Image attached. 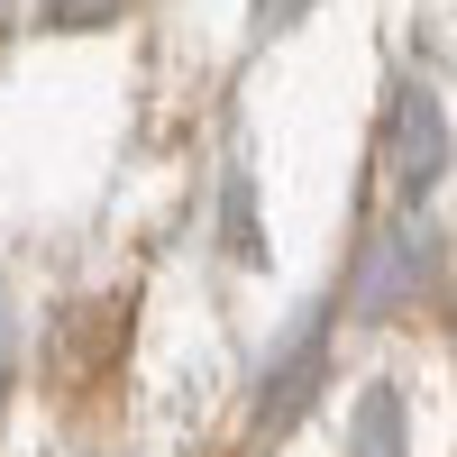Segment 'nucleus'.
Returning a JSON list of instances; mask_svg holds the SVG:
<instances>
[{
    "instance_id": "nucleus-5",
    "label": "nucleus",
    "mask_w": 457,
    "mask_h": 457,
    "mask_svg": "<svg viewBox=\"0 0 457 457\" xmlns=\"http://www.w3.org/2000/svg\"><path fill=\"white\" fill-rule=\"evenodd\" d=\"M220 256L228 265H265L275 247H265V211H256V165L228 156L220 165Z\"/></svg>"
},
{
    "instance_id": "nucleus-3",
    "label": "nucleus",
    "mask_w": 457,
    "mask_h": 457,
    "mask_svg": "<svg viewBox=\"0 0 457 457\" xmlns=\"http://www.w3.org/2000/svg\"><path fill=\"white\" fill-rule=\"evenodd\" d=\"M375 174H385L394 211H421L448 174V110L430 101V83H394L385 129H375Z\"/></svg>"
},
{
    "instance_id": "nucleus-2",
    "label": "nucleus",
    "mask_w": 457,
    "mask_h": 457,
    "mask_svg": "<svg viewBox=\"0 0 457 457\" xmlns=\"http://www.w3.org/2000/svg\"><path fill=\"white\" fill-rule=\"evenodd\" d=\"M329 302H312L275 348H265V366H256V411H247V448H275V439H293L302 421H312V403L329 394Z\"/></svg>"
},
{
    "instance_id": "nucleus-4",
    "label": "nucleus",
    "mask_w": 457,
    "mask_h": 457,
    "mask_svg": "<svg viewBox=\"0 0 457 457\" xmlns=\"http://www.w3.org/2000/svg\"><path fill=\"white\" fill-rule=\"evenodd\" d=\"M348 457H411V394L394 375H375L348 411Z\"/></svg>"
},
{
    "instance_id": "nucleus-9",
    "label": "nucleus",
    "mask_w": 457,
    "mask_h": 457,
    "mask_svg": "<svg viewBox=\"0 0 457 457\" xmlns=\"http://www.w3.org/2000/svg\"><path fill=\"white\" fill-rule=\"evenodd\" d=\"M0 19H10V0H0Z\"/></svg>"
},
{
    "instance_id": "nucleus-1",
    "label": "nucleus",
    "mask_w": 457,
    "mask_h": 457,
    "mask_svg": "<svg viewBox=\"0 0 457 457\" xmlns=\"http://www.w3.org/2000/svg\"><path fill=\"white\" fill-rule=\"evenodd\" d=\"M430 265H439V228H430L421 211L375 220L366 247H357V265H348V320H366V329L403 320L411 302L430 293Z\"/></svg>"
},
{
    "instance_id": "nucleus-8",
    "label": "nucleus",
    "mask_w": 457,
    "mask_h": 457,
    "mask_svg": "<svg viewBox=\"0 0 457 457\" xmlns=\"http://www.w3.org/2000/svg\"><path fill=\"white\" fill-rule=\"evenodd\" d=\"M10 348H19V329H10V293H0V394H10Z\"/></svg>"
},
{
    "instance_id": "nucleus-7",
    "label": "nucleus",
    "mask_w": 457,
    "mask_h": 457,
    "mask_svg": "<svg viewBox=\"0 0 457 457\" xmlns=\"http://www.w3.org/2000/svg\"><path fill=\"white\" fill-rule=\"evenodd\" d=\"M302 10H312V0H247V19H256V37H284Z\"/></svg>"
},
{
    "instance_id": "nucleus-6",
    "label": "nucleus",
    "mask_w": 457,
    "mask_h": 457,
    "mask_svg": "<svg viewBox=\"0 0 457 457\" xmlns=\"http://www.w3.org/2000/svg\"><path fill=\"white\" fill-rule=\"evenodd\" d=\"M120 19V0H37V28H55V37H73V28H110Z\"/></svg>"
}]
</instances>
